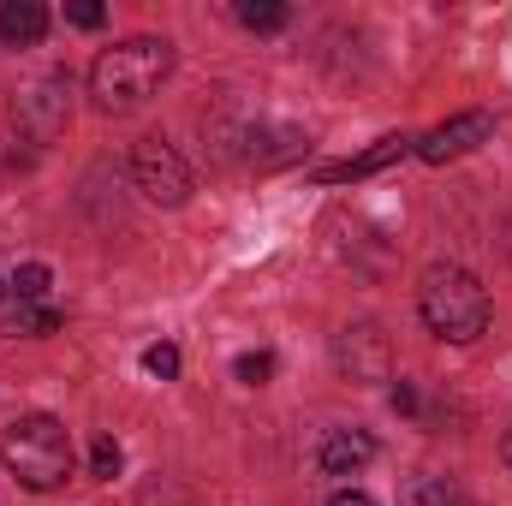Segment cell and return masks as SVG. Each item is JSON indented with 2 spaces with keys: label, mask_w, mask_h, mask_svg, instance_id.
Masks as SVG:
<instances>
[{
  "label": "cell",
  "mask_w": 512,
  "mask_h": 506,
  "mask_svg": "<svg viewBox=\"0 0 512 506\" xmlns=\"http://www.w3.org/2000/svg\"><path fill=\"white\" fill-rule=\"evenodd\" d=\"M233 376L245 381V387H262V381L274 376V358H268V352H245V358L233 364Z\"/></svg>",
  "instance_id": "16"
},
{
  "label": "cell",
  "mask_w": 512,
  "mask_h": 506,
  "mask_svg": "<svg viewBox=\"0 0 512 506\" xmlns=\"http://www.w3.org/2000/svg\"><path fill=\"white\" fill-rule=\"evenodd\" d=\"M120 465H126V453H120V441H114V435H102V441L90 447V471L114 483V477H120Z\"/></svg>",
  "instance_id": "14"
},
{
  "label": "cell",
  "mask_w": 512,
  "mask_h": 506,
  "mask_svg": "<svg viewBox=\"0 0 512 506\" xmlns=\"http://www.w3.org/2000/svg\"><path fill=\"white\" fill-rule=\"evenodd\" d=\"M495 137V114H483V108H471V114H453L447 126L423 131L411 149H417V161H429V167H447V161H459V155H471V149H483Z\"/></svg>",
  "instance_id": "5"
},
{
  "label": "cell",
  "mask_w": 512,
  "mask_h": 506,
  "mask_svg": "<svg viewBox=\"0 0 512 506\" xmlns=\"http://www.w3.org/2000/svg\"><path fill=\"white\" fill-rule=\"evenodd\" d=\"M18 322H24L30 334H54V328H60V316H54L48 304H30V310H18Z\"/></svg>",
  "instance_id": "18"
},
{
  "label": "cell",
  "mask_w": 512,
  "mask_h": 506,
  "mask_svg": "<svg viewBox=\"0 0 512 506\" xmlns=\"http://www.w3.org/2000/svg\"><path fill=\"white\" fill-rule=\"evenodd\" d=\"M167 72H173V42H161V36H131V42H114V48L96 54V66H90V96H96L102 114H131V108H143V102L167 84Z\"/></svg>",
  "instance_id": "1"
},
{
  "label": "cell",
  "mask_w": 512,
  "mask_h": 506,
  "mask_svg": "<svg viewBox=\"0 0 512 506\" xmlns=\"http://www.w3.org/2000/svg\"><path fill=\"white\" fill-rule=\"evenodd\" d=\"M370 459H376V441H370L364 429H328L322 447H316V465H322L328 477H352V471H364Z\"/></svg>",
  "instance_id": "9"
},
{
  "label": "cell",
  "mask_w": 512,
  "mask_h": 506,
  "mask_svg": "<svg viewBox=\"0 0 512 506\" xmlns=\"http://www.w3.org/2000/svg\"><path fill=\"white\" fill-rule=\"evenodd\" d=\"M66 18H72L78 30H102V18H108V12H102L96 0H72V6H66Z\"/></svg>",
  "instance_id": "17"
},
{
  "label": "cell",
  "mask_w": 512,
  "mask_h": 506,
  "mask_svg": "<svg viewBox=\"0 0 512 506\" xmlns=\"http://www.w3.org/2000/svg\"><path fill=\"white\" fill-rule=\"evenodd\" d=\"M6 286H12V304H18V310H30V304H42V298H48L54 274H48V262H18V274H12Z\"/></svg>",
  "instance_id": "11"
},
{
  "label": "cell",
  "mask_w": 512,
  "mask_h": 506,
  "mask_svg": "<svg viewBox=\"0 0 512 506\" xmlns=\"http://www.w3.org/2000/svg\"><path fill=\"white\" fill-rule=\"evenodd\" d=\"M143 370H149V376H161V381H173V376H179V346H167V340H161V346H149V352H143Z\"/></svg>",
  "instance_id": "15"
},
{
  "label": "cell",
  "mask_w": 512,
  "mask_h": 506,
  "mask_svg": "<svg viewBox=\"0 0 512 506\" xmlns=\"http://www.w3.org/2000/svg\"><path fill=\"white\" fill-rule=\"evenodd\" d=\"M411 506H459V495H453L447 477H417L411 483Z\"/></svg>",
  "instance_id": "13"
},
{
  "label": "cell",
  "mask_w": 512,
  "mask_h": 506,
  "mask_svg": "<svg viewBox=\"0 0 512 506\" xmlns=\"http://www.w3.org/2000/svg\"><path fill=\"white\" fill-rule=\"evenodd\" d=\"M417 137H405V131H393V137H382V143H370L364 155H346V161H328V167H316V179L322 185H346V179H370V173H382V167H393L405 149H411Z\"/></svg>",
  "instance_id": "8"
},
{
  "label": "cell",
  "mask_w": 512,
  "mask_h": 506,
  "mask_svg": "<svg viewBox=\"0 0 512 506\" xmlns=\"http://www.w3.org/2000/svg\"><path fill=\"white\" fill-rule=\"evenodd\" d=\"M6 310H18V304H12V286L0 280V322H6Z\"/></svg>",
  "instance_id": "21"
},
{
  "label": "cell",
  "mask_w": 512,
  "mask_h": 506,
  "mask_svg": "<svg viewBox=\"0 0 512 506\" xmlns=\"http://www.w3.org/2000/svg\"><path fill=\"white\" fill-rule=\"evenodd\" d=\"M501 459H507V471H512V435H507V447H501Z\"/></svg>",
  "instance_id": "22"
},
{
  "label": "cell",
  "mask_w": 512,
  "mask_h": 506,
  "mask_svg": "<svg viewBox=\"0 0 512 506\" xmlns=\"http://www.w3.org/2000/svg\"><path fill=\"white\" fill-rule=\"evenodd\" d=\"M0 465L24 489H36V495L42 489H60L72 477V435H66V423L48 417V411L18 417L12 429H0Z\"/></svg>",
  "instance_id": "3"
},
{
  "label": "cell",
  "mask_w": 512,
  "mask_h": 506,
  "mask_svg": "<svg viewBox=\"0 0 512 506\" xmlns=\"http://www.w3.org/2000/svg\"><path fill=\"white\" fill-rule=\"evenodd\" d=\"M334 358L352 381H387V334L376 322H358L334 340Z\"/></svg>",
  "instance_id": "7"
},
{
  "label": "cell",
  "mask_w": 512,
  "mask_h": 506,
  "mask_svg": "<svg viewBox=\"0 0 512 506\" xmlns=\"http://www.w3.org/2000/svg\"><path fill=\"white\" fill-rule=\"evenodd\" d=\"M48 36V6L36 0H6L0 6V42L6 48H36Z\"/></svg>",
  "instance_id": "10"
},
{
  "label": "cell",
  "mask_w": 512,
  "mask_h": 506,
  "mask_svg": "<svg viewBox=\"0 0 512 506\" xmlns=\"http://www.w3.org/2000/svg\"><path fill=\"white\" fill-rule=\"evenodd\" d=\"M393 405H399V411H417V393H411V381H399V387H393Z\"/></svg>",
  "instance_id": "20"
},
{
  "label": "cell",
  "mask_w": 512,
  "mask_h": 506,
  "mask_svg": "<svg viewBox=\"0 0 512 506\" xmlns=\"http://www.w3.org/2000/svg\"><path fill=\"white\" fill-rule=\"evenodd\" d=\"M239 24L245 30H280L286 24V6L280 0H239Z\"/></svg>",
  "instance_id": "12"
},
{
  "label": "cell",
  "mask_w": 512,
  "mask_h": 506,
  "mask_svg": "<svg viewBox=\"0 0 512 506\" xmlns=\"http://www.w3.org/2000/svg\"><path fill=\"white\" fill-rule=\"evenodd\" d=\"M417 310L429 322L435 340H453V346H471L483 328H489V292L471 268L459 262H435L417 286Z\"/></svg>",
  "instance_id": "2"
},
{
  "label": "cell",
  "mask_w": 512,
  "mask_h": 506,
  "mask_svg": "<svg viewBox=\"0 0 512 506\" xmlns=\"http://www.w3.org/2000/svg\"><path fill=\"white\" fill-rule=\"evenodd\" d=\"M66 120H72V78L66 72H48L18 96V126L30 137H54V131H66Z\"/></svg>",
  "instance_id": "6"
},
{
  "label": "cell",
  "mask_w": 512,
  "mask_h": 506,
  "mask_svg": "<svg viewBox=\"0 0 512 506\" xmlns=\"http://www.w3.org/2000/svg\"><path fill=\"white\" fill-rule=\"evenodd\" d=\"M328 506H376V501H370L364 489H340V495H334V501H328Z\"/></svg>",
  "instance_id": "19"
},
{
  "label": "cell",
  "mask_w": 512,
  "mask_h": 506,
  "mask_svg": "<svg viewBox=\"0 0 512 506\" xmlns=\"http://www.w3.org/2000/svg\"><path fill=\"white\" fill-rule=\"evenodd\" d=\"M131 179H137V191H143L149 203H161V209L191 203V167H185V155H179L167 137H137V149H131Z\"/></svg>",
  "instance_id": "4"
}]
</instances>
